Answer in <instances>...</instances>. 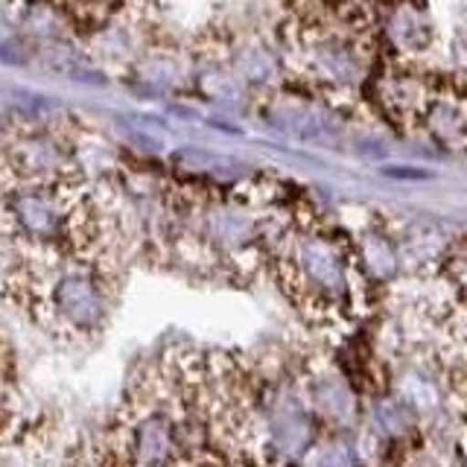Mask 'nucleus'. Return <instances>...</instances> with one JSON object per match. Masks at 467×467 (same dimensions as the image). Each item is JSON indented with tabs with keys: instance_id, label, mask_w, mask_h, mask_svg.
Here are the masks:
<instances>
[{
	"instance_id": "1",
	"label": "nucleus",
	"mask_w": 467,
	"mask_h": 467,
	"mask_svg": "<svg viewBox=\"0 0 467 467\" xmlns=\"http://www.w3.org/2000/svg\"><path fill=\"white\" fill-rule=\"evenodd\" d=\"M15 284L26 310L62 336H88L106 321L111 286L102 260L41 254L26 263Z\"/></svg>"
}]
</instances>
